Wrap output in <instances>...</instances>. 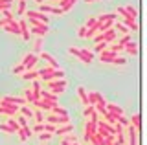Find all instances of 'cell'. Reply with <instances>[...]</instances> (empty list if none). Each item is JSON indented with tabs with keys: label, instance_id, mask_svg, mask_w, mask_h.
Here are the masks:
<instances>
[{
	"label": "cell",
	"instance_id": "cell-1",
	"mask_svg": "<svg viewBox=\"0 0 147 145\" xmlns=\"http://www.w3.org/2000/svg\"><path fill=\"white\" fill-rule=\"evenodd\" d=\"M48 87H50V92L59 96V94H63L66 90L68 83H66V79H52V81H48Z\"/></svg>",
	"mask_w": 147,
	"mask_h": 145
},
{
	"label": "cell",
	"instance_id": "cell-2",
	"mask_svg": "<svg viewBox=\"0 0 147 145\" xmlns=\"http://www.w3.org/2000/svg\"><path fill=\"white\" fill-rule=\"evenodd\" d=\"M46 123H52L55 127H59V125H66V123H70V117L68 116H57V114H50L48 117H46Z\"/></svg>",
	"mask_w": 147,
	"mask_h": 145
},
{
	"label": "cell",
	"instance_id": "cell-3",
	"mask_svg": "<svg viewBox=\"0 0 147 145\" xmlns=\"http://www.w3.org/2000/svg\"><path fill=\"white\" fill-rule=\"evenodd\" d=\"M37 61H39V57H37L35 53H28V55L22 59L20 64L24 66V70H33V66L37 64Z\"/></svg>",
	"mask_w": 147,
	"mask_h": 145
},
{
	"label": "cell",
	"instance_id": "cell-4",
	"mask_svg": "<svg viewBox=\"0 0 147 145\" xmlns=\"http://www.w3.org/2000/svg\"><path fill=\"white\" fill-rule=\"evenodd\" d=\"M53 72H55V68H52V66H44L42 70H39V79L44 81V83H48V81L53 79Z\"/></svg>",
	"mask_w": 147,
	"mask_h": 145
},
{
	"label": "cell",
	"instance_id": "cell-5",
	"mask_svg": "<svg viewBox=\"0 0 147 145\" xmlns=\"http://www.w3.org/2000/svg\"><path fill=\"white\" fill-rule=\"evenodd\" d=\"M125 132H127V136H129V145H138V130H136L131 123L125 127Z\"/></svg>",
	"mask_w": 147,
	"mask_h": 145
},
{
	"label": "cell",
	"instance_id": "cell-6",
	"mask_svg": "<svg viewBox=\"0 0 147 145\" xmlns=\"http://www.w3.org/2000/svg\"><path fill=\"white\" fill-rule=\"evenodd\" d=\"M33 105L37 107V108H40V110H46V112H50V108H52L55 103H52V101H46V99H42V97H39V99H35L33 101Z\"/></svg>",
	"mask_w": 147,
	"mask_h": 145
},
{
	"label": "cell",
	"instance_id": "cell-7",
	"mask_svg": "<svg viewBox=\"0 0 147 145\" xmlns=\"http://www.w3.org/2000/svg\"><path fill=\"white\" fill-rule=\"evenodd\" d=\"M40 59H44V61L48 62V66L55 68V70H57V68H61V66H59V62H57V59H55L53 55H50L48 52H40Z\"/></svg>",
	"mask_w": 147,
	"mask_h": 145
},
{
	"label": "cell",
	"instance_id": "cell-8",
	"mask_svg": "<svg viewBox=\"0 0 147 145\" xmlns=\"http://www.w3.org/2000/svg\"><path fill=\"white\" fill-rule=\"evenodd\" d=\"M26 15L30 17V19H35V20H39V22H44V24H48V15H44V13H40V11H26Z\"/></svg>",
	"mask_w": 147,
	"mask_h": 145
},
{
	"label": "cell",
	"instance_id": "cell-9",
	"mask_svg": "<svg viewBox=\"0 0 147 145\" xmlns=\"http://www.w3.org/2000/svg\"><path fill=\"white\" fill-rule=\"evenodd\" d=\"M118 53H114V52H110V50H103V52H99V61L101 62H112V59L116 57Z\"/></svg>",
	"mask_w": 147,
	"mask_h": 145
},
{
	"label": "cell",
	"instance_id": "cell-10",
	"mask_svg": "<svg viewBox=\"0 0 147 145\" xmlns=\"http://www.w3.org/2000/svg\"><path fill=\"white\" fill-rule=\"evenodd\" d=\"M105 108H107V112H110V114H114V116L123 114V108L119 105H116V103H105Z\"/></svg>",
	"mask_w": 147,
	"mask_h": 145
},
{
	"label": "cell",
	"instance_id": "cell-11",
	"mask_svg": "<svg viewBox=\"0 0 147 145\" xmlns=\"http://www.w3.org/2000/svg\"><path fill=\"white\" fill-rule=\"evenodd\" d=\"M85 140H86V142H90V145H103V138H101L98 132H94V134H85Z\"/></svg>",
	"mask_w": 147,
	"mask_h": 145
},
{
	"label": "cell",
	"instance_id": "cell-12",
	"mask_svg": "<svg viewBox=\"0 0 147 145\" xmlns=\"http://www.w3.org/2000/svg\"><path fill=\"white\" fill-rule=\"evenodd\" d=\"M123 26H125L129 31H138V30H140L136 19H132V17H125V24H123Z\"/></svg>",
	"mask_w": 147,
	"mask_h": 145
},
{
	"label": "cell",
	"instance_id": "cell-13",
	"mask_svg": "<svg viewBox=\"0 0 147 145\" xmlns=\"http://www.w3.org/2000/svg\"><path fill=\"white\" fill-rule=\"evenodd\" d=\"M40 97L46 99V101H52V103H57L59 101V96L53 92H50V90H40Z\"/></svg>",
	"mask_w": 147,
	"mask_h": 145
},
{
	"label": "cell",
	"instance_id": "cell-14",
	"mask_svg": "<svg viewBox=\"0 0 147 145\" xmlns=\"http://www.w3.org/2000/svg\"><path fill=\"white\" fill-rule=\"evenodd\" d=\"M123 50H125L127 53H131V55H138V42L129 40L127 44H123Z\"/></svg>",
	"mask_w": 147,
	"mask_h": 145
},
{
	"label": "cell",
	"instance_id": "cell-15",
	"mask_svg": "<svg viewBox=\"0 0 147 145\" xmlns=\"http://www.w3.org/2000/svg\"><path fill=\"white\" fill-rule=\"evenodd\" d=\"M18 28H20V35L24 40H30V30H28V22L26 20H18Z\"/></svg>",
	"mask_w": 147,
	"mask_h": 145
},
{
	"label": "cell",
	"instance_id": "cell-16",
	"mask_svg": "<svg viewBox=\"0 0 147 145\" xmlns=\"http://www.w3.org/2000/svg\"><path fill=\"white\" fill-rule=\"evenodd\" d=\"M68 53H70V55H74L76 59H79L81 62H85V64H88V61H86V59L81 55V50H79V48H76V46H70V48H68Z\"/></svg>",
	"mask_w": 147,
	"mask_h": 145
},
{
	"label": "cell",
	"instance_id": "cell-17",
	"mask_svg": "<svg viewBox=\"0 0 147 145\" xmlns=\"http://www.w3.org/2000/svg\"><path fill=\"white\" fill-rule=\"evenodd\" d=\"M72 130H74V125H72V123H66V125H59L57 129H55V134H59V136H64V134L72 132Z\"/></svg>",
	"mask_w": 147,
	"mask_h": 145
},
{
	"label": "cell",
	"instance_id": "cell-18",
	"mask_svg": "<svg viewBox=\"0 0 147 145\" xmlns=\"http://www.w3.org/2000/svg\"><path fill=\"white\" fill-rule=\"evenodd\" d=\"M50 112H52V114H57V116H68V110L64 107H61L59 103H55V105L50 108Z\"/></svg>",
	"mask_w": 147,
	"mask_h": 145
},
{
	"label": "cell",
	"instance_id": "cell-19",
	"mask_svg": "<svg viewBox=\"0 0 147 145\" xmlns=\"http://www.w3.org/2000/svg\"><path fill=\"white\" fill-rule=\"evenodd\" d=\"M77 0H59V7L63 9V13H66L68 9H72L74 4H76Z\"/></svg>",
	"mask_w": 147,
	"mask_h": 145
},
{
	"label": "cell",
	"instance_id": "cell-20",
	"mask_svg": "<svg viewBox=\"0 0 147 145\" xmlns=\"http://www.w3.org/2000/svg\"><path fill=\"white\" fill-rule=\"evenodd\" d=\"M40 81L39 79H33V85H31V94H33V97L35 99H39L40 97Z\"/></svg>",
	"mask_w": 147,
	"mask_h": 145
},
{
	"label": "cell",
	"instance_id": "cell-21",
	"mask_svg": "<svg viewBox=\"0 0 147 145\" xmlns=\"http://www.w3.org/2000/svg\"><path fill=\"white\" fill-rule=\"evenodd\" d=\"M129 123H131L132 127H134L136 130H140V129H142V116H140V114H134V116H131Z\"/></svg>",
	"mask_w": 147,
	"mask_h": 145
},
{
	"label": "cell",
	"instance_id": "cell-22",
	"mask_svg": "<svg viewBox=\"0 0 147 145\" xmlns=\"http://www.w3.org/2000/svg\"><path fill=\"white\" fill-rule=\"evenodd\" d=\"M22 79H28V81H33V79H39V72H35V70H26V72H22Z\"/></svg>",
	"mask_w": 147,
	"mask_h": 145
},
{
	"label": "cell",
	"instance_id": "cell-23",
	"mask_svg": "<svg viewBox=\"0 0 147 145\" xmlns=\"http://www.w3.org/2000/svg\"><path fill=\"white\" fill-rule=\"evenodd\" d=\"M98 20V24H103L105 20H116V15L114 13H103V15H99V19H96Z\"/></svg>",
	"mask_w": 147,
	"mask_h": 145
},
{
	"label": "cell",
	"instance_id": "cell-24",
	"mask_svg": "<svg viewBox=\"0 0 147 145\" xmlns=\"http://www.w3.org/2000/svg\"><path fill=\"white\" fill-rule=\"evenodd\" d=\"M18 110L22 112V116H24V117H33V108H31L30 105H22Z\"/></svg>",
	"mask_w": 147,
	"mask_h": 145
},
{
	"label": "cell",
	"instance_id": "cell-25",
	"mask_svg": "<svg viewBox=\"0 0 147 145\" xmlns=\"http://www.w3.org/2000/svg\"><path fill=\"white\" fill-rule=\"evenodd\" d=\"M26 11H28L26 0H20V2H18V6H17V15H26Z\"/></svg>",
	"mask_w": 147,
	"mask_h": 145
},
{
	"label": "cell",
	"instance_id": "cell-26",
	"mask_svg": "<svg viewBox=\"0 0 147 145\" xmlns=\"http://www.w3.org/2000/svg\"><path fill=\"white\" fill-rule=\"evenodd\" d=\"M96 125H98V123H92V121L88 119L85 123V134H94L96 132Z\"/></svg>",
	"mask_w": 147,
	"mask_h": 145
},
{
	"label": "cell",
	"instance_id": "cell-27",
	"mask_svg": "<svg viewBox=\"0 0 147 145\" xmlns=\"http://www.w3.org/2000/svg\"><path fill=\"white\" fill-rule=\"evenodd\" d=\"M33 117L37 119V123H44V112L40 110V108H37V110H33Z\"/></svg>",
	"mask_w": 147,
	"mask_h": 145
},
{
	"label": "cell",
	"instance_id": "cell-28",
	"mask_svg": "<svg viewBox=\"0 0 147 145\" xmlns=\"http://www.w3.org/2000/svg\"><path fill=\"white\" fill-rule=\"evenodd\" d=\"M112 28L116 30V31H119V33H123V35H125V33H131V31H129V30L125 28V26L121 24V22H114V26H112Z\"/></svg>",
	"mask_w": 147,
	"mask_h": 145
},
{
	"label": "cell",
	"instance_id": "cell-29",
	"mask_svg": "<svg viewBox=\"0 0 147 145\" xmlns=\"http://www.w3.org/2000/svg\"><path fill=\"white\" fill-rule=\"evenodd\" d=\"M24 99H26V103H30V105H33L35 97H33V94H31V88H26V92H24Z\"/></svg>",
	"mask_w": 147,
	"mask_h": 145
},
{
	"label": "cell",
	"instance_id": "cell-30",
	"mask_svg": "<svg viewBox=\"0 0 147 145\" xmlns=\"http://www.w3.org/2000/svg\"><path fill=\"white\" fill-rule=\"evenodd\" d=\"M112 64H116V66H125V64H127V59H123V57L116 55V57L112 59Z\"/></svg>",
	"mask_w": 147,
	"mask_h": 145
},
{
	"label": "cell",
	"instance_id": "cell-31",
	"mask_svg": "<svg viewBox=\"0 0 147 145\" xmlns=\"http://www.w3.org/2000/svg\"><path fill=\"white\" fill-rule=\"evenodd\" d=\"M52 7H53V6H50V4H46V2L39 4V11H40V13H52Z\"/></svg>",
	"mask_w": 147,
	"mask_h": 145
},
{
	"label": "cell",
	"instance_id": "cell-32",
	"mask_svg": "<svg viewBox=\"0 0 147 145\" xmlns=\"http://www.w3.org/2000/svg\"><path fill=\"white\" fill-rule=\"evenodd\" d=\"M94 112H96L94 105H86V107H85V110H83V116H85V117H90L92 114H94Z\"/></svg>",
	"mask_w": 147,
	"mask_h": 145
},
{
	"label": "cell",
	"instance_id": "cell-33",
	"mask_svg": "<svg viewBox=\"0 0 147 145\" xmlns=\"http://www.w3.org/2000/svg\"><path fill=\"white\" fill-rule=\"evenodd\" d=\"M125 11L129 13V17H132V19H136V17H138V9H136V7H132V6H125Z\"/></svg>",
	"mask_w": 147,
	"mask_h": 145
},
{
	"label": "cell",
	"instance_id": "cell-34",
	"mask_svg": "<svg viewBox=\"0 0 147 145\" xmlns=\"http://www.w3.org/2000/svg\"><path fill=\"white\" fill-rule=\"evenodd\" d=\"M7 125H9V127H11V129H13V130H15V132H17V130H18V129H20V125H18V123H17V119H15V117H9V119H7Z\"/></svg>",
	"mask_w": 147,
	"mask_h": 145
},
{
	"label": "cell",
	"instance_id": "cell-35",
	"mask_svg": "<svg viewBox=\"0 0 147 145\" xmlns=\"http://www.w3.org/2000/svg\"><path fill=\"white\" fill-rule=\"evenodd\" d=\"M129 40H132V35H131V33H125L121 39L118 40V44H119V46H123V44H127V42H129Z\"/></svg>",
	"mask_w": 147,
	"mask_h": 145
},
{
	"label": "cell",
	"instance_id": "cell-36",
	"mask_svg": "<svg viewBox=\"0 0 147 145\" xmlns=\"http://www.w3.org/2000/svg\"><path fill=\"white\" fill-rule=\"evenodd\" d=\"M109 48V42H96V48H94V52H103V50H107Z\"/></svg>",
	"mask_w": 147,
	"mask_h": 145
},
{
	"label": "cell",
	"instance_id": "cell-37",
	"mask_svg": "<svg viewBox=\"0 0 147 145\" xmlns=\"http://www.w3.org/2000/svg\"><path fill=\"white\" fill-rule=\"evenodd\" d=\"M52 132H40L39 134V140H40V143H44V142H48V140H52Z\"/></svg>",
	"mask_w": 147,
	"mask_h": 145
},
{
	"label": "cell",
	"instance_id": "cell-38",
	"mask_svg": "<svg viewBox=\"0 0 147 145\" xmlns=\"http://www.w3.org/2000/svg\"><path fill=\"white\" fill-rule=\"evenodd\" d=\"M33 50H35V52H42V37H39L33 42Z\"/></svg>",
	"mask_w": 147,
	"mask_h": 145
},
{
	"label": "cell",
	"instance_id": "cell-39",
	"mask_svg": "<svg viewBox=\"0 0 147 145\" xmlns=\"http://www.w3.org/2000/svg\"><path fill=\"white\" fill-rule=\"evenodd\" d=\"M103 117H105V121H107V123L114 125V123H116V117H118V116H114V114H110V112H107V116H103Z\"/></svg>",
	"mask_w": 147,
	"mask_h": 145
},
{
	"label": "cell",
	"instance_id": "cell-40",
	"mask_svg": "<svg viewBox=\"0 0 147 145\" xmlns=\"http://www.w3.org/2000/svg\"><path fill=\"white\" fill-rule=\"evenodd\" d=\"M116 121H118V123L121 125V127H127V125H129V117H125L123 114H121V116H118V117H116Z\"/></svg>",
	"mask_w": 147,
	"mask_h": 145
},
{
	"label": "cell",
	"instance_id": "cell-41",
	"mask_svg": "<svg viewBox=\"0 0 147 145\" xmlns=\"http://www.w3.org/2000/svg\"><path fill=\"white\" fill-rule=\"evenodd\" d=\"M109 50H110V52H114V53H121L123 52V46H119V44H110Z\"/></svg>",
	"mask_w": 147,
	"mask_h": 145
},
{
	"label": "cell",
	"instance_id": "cell-42",
	"mask_svg": "<svg viewBox=\"0 0 147 145\" xmlns=\"http://www.w3.org/2000/svg\"><path fill=\"white\" fill-rule=\"evenodd\" d=\"M0 114H2V116H15L17 112L9 110V108H6V107H0Z\"/></svg>",
	"mask_w": 147,
	"mask_h": 145
},
{
	"label": "cell",
	"instance_id": "cell-43",
	"mask_svg": "<svg viewBox=\"0 0 147 145\" xmlns=\"http://www.w3.org/2000/svg\"><path fill=\"white\" fill-rule=\"evenodd\" d=\"M0 130H4V132H7V134H15V130H13L7 123H2V125H0Z\"/></svg>",
	"mask_w": 147,
	"mask_h": 145
},
{
	"label": "cell",
	"instance_id": "cell-44",
	"mask_svg": "<svg viewBox=\"0 0 147 145\" xmlns=\"http://www.w3.org/2000/svg\"><path fill=\"white\" fill-rule=\"evenodd\" d=\"M11 72H13V74H22V72H26V70H24V66H22V64H15V66L11 68Z\"/></svg>",
	"mask_w": 147,
	"mask_h": 145
},
{
	"label": "cell",
	"instance_id": "cell-45",
	"mask_svg": "<svg viewBox=\"0 0 147 145\" xmlns=\"http://www.w3.org/2000/svg\"><path fill=\"white\" fill-rule=\"evenodd\" d=\"M86 97H88V105H96V92H88Z\"/></svg>",
	"mask_w": 147,
	"mask_h": 145
},
{
	"label": "cell",
	"instance_id": "cell-46",
	"mask_svg": "<svg viewBox=\"0 0 147 145\" xmlns=\"http://www.w3.org/2000/svg\"><path fill=\"white\" fill-rule=\"evenodd\" d=\"M31 132H44V123H37L33 129H31Z\"/></svg>",
	"mask_w": 147,
	"mask_h": 145
},
{
	"label": "cell",
	"instance_id": "cell-47",
	"mask_svg": "<svg viewBox=\"0 0 147 145\" xmlns=\"http://www.w3.org/2000/svg\"><path fill=\"white\" fill-rule=\"evenodd\" d=\"M77 37H79V39H85L86 37V28H85V26H81V28L77 30Z\"/></svg>",
	"mask_w": 147,
	"mask_h": 145
},
{
	"label": "cell",
	"instance_id": "cell-48",
	"mask_svg": "<svg viewBox=\"0 0 147 145\" xmlns=\"http://www.w3.org/2000/svg\"><path fill=\"white\" fill-rule=\"evenodd\" d=\"M17 123L20 125V127H26V125H28V119H26L24 116H18V117H17Z\"/></svg>",
	"mask_w": 147,
	"mask_h": 145
},
{
	"label": "cell",
	"instance_id": "cell-49",
	"mask_svg": "<svg viewBox=\"0 0 147 145\" xmlns=\"http://www.w3.org/2000/svg\"><path fill=\"white\" fill-rule=\"evenodd\" d=\"M118 136V145H125V132H121V134H116Z\"/></svg>",
	"mask_w": 147,
	"mask_h": 145
},
{
	"label": "cell",
	"instance_id": "cell-50",
	"mask_svg": "<svg viewBox=\"0 0 147 145\" xmlns=\"http://www.w3.org/2000/svg\"><path fill=\"white\" fill-rule=\"evenodd\" d=\"M63 140H66V142H70V143H76L77 142V138H76V134H68V136H64Z\"/></svg>",
	"mask_w": 147,
	"mask_h": 145
},
{
	"label": "cell",
	"instance_id": "cell-51",
	"mask_svg": "<svg viewBox=\"0 0 147 145\" xmlns=\"http://www.w3.org/2000/svg\"><path fill=\"white\" fill-rule=\"evenodd\" d=\"M2 15H4V19H7V20H13V13L9 11V9H4V11H2Z\"/></svg>",
	"mask_w": 147,
	"mask_h": 145
},
{
	"label": "cell",
	"instance_id": "cell-52",
	"mask_svg": "<svg viewBox=\"0 0 147 145\" xmlns=\"http://www.w3.org/2000/svg\"><path fill=\"white\" fill-rule=\"evenodd\" d=\"M96 22H98L96 19H86V24H85V28H86V30H88V28H92V26H96Z\"/></svg>",
	"mask_w": 147,
	"mask_h": 145
},
{
	"label": "cell",
	"instance_id": "cell-53",
	"mask_svg": "<svg viewBox=\"0 0 147 145\" xmlns=\"http://www.w3.org/2000/svg\"><path fill=\"white\" fill-rule=\"evenodd\" d=\"M17 134H18V140H20V142H26V140H28V138H26V134H24V130H22V129H18V130H17Z\"/></svg>",
	"mask_w": 147,
	"mask_h": 145
},
{
	"label": "cell",
	"instance_id": "cell-54",
	"mask_svg": "<svg viewBox=\"0 0 147 145\" xmlns=\"http://www.w3.org/2000/svg\"><path fill=\"white\" fill-rule=\"evenodd\" d=\"M22 130H24V134H26V138H30L31 136V129H30V125H26V127H20Z\"/></svg>",
	"mask_w": 147,
	"mask_h": 145
},
{
	"label": "cell",
	"instance_id": "cell-55",
	"mask_svg": "<svg viewBox=\"0 0 147 145\" xmlns=\"http://www.w3.org/2000/svg\"><path fill=\"white\" fill-rule=\"evenodd\" d=\"M52 13L53 15H63V9L61 7H52Z\"/></svg>",
	"mask_w": 147,
	"mask_h": 145
},
{
	"label": "cell",
	"instance_id": "cell-56",
	"mask_svg": "<svg viewBox=\"0 0 147 145\" xmlns=\"http://www.w3.org/2000/svg\"><path fill=\"white\" fill-rule=\"evenodd\" d=\"M118 13H119V15H123V17H129V13L125 11V7H118Z\"/></svg>",
	"mask_w": 147,
	"mask_h": 145
},
{
	"label": "cell",
	"instance_id": "cell-57",
	"mask_svg": "<svg viewBox=\"0 0 147 145\" xmlns=\"http://www.w3.org/2000/svg\"><path fill=\"white\" fill-rule=\"evenodd\" d=\"M7 22H9L7 19H0V28H4V26H6V24H7Z\"/></svg>",
	"mask_w": 147,
	"mask_h": 145
},
{
	"label": "cell",
	"instance_id": "cell-58",
	"mask_svg": "<svg viewBox=\"0 0 147 145\" xmlns=\"http://www.w3.org/2000/svg\"><path fill=\"white\" fill-rule=\"evenodd\" d=\"M77 143V142H76ZM76 143H70V142H66V140H63V142H61V145H76Z\"/></svg>",
	"mask_w": 147,
	"mask_h": 145
},
{
	"label": "cell",
	"instance_id": "cell-59",
	"mask_svg": "<svg viewBox=\"0 0 147 145\" xmlns=\"http://www.w3.org/2000/svg\"><path fill=\"white\" fill-rule=\"evenodd\" d=\"M85 2H86V4H88V2H98V0H85Z\"/></svg>",
	"mask_w": 147,
	"mask_h": 145
},
{
	"label": "cell",
	"instance_id": "cell-60",
	"mask_svg": "<svg viewBox=\"0 0 147 145\" xmlns=\"http://www.w3.org/2000/svg\"><path fill=\"white\" fill-rule=\"evenodd\" d=\"M35 2H37V4H42V2H44V0H35Z\"/></svg>",
	"mask_w": 147,
	"mask_h": 145
},
{
	"label": "cell",
	"instance_id": "cell-61",
	"mask_svg": "<svg viewBox=\"0 0 147 145\" xmlns=\"http://www.w3.org/2000/svg\"><path fill=\"white\" fill-rule=\"evenodd\" d=\"M76 145H79V143H76Z\"/></svg>",
	"mask_w": 147,
	"mask_h": 145
},
{
	"label": "cell",
	"instance_id": "cell-62",
	"mask_svg": "<svg viewBox=\"0 0 147 145\" xmlns=\"http://www.w3.org/2000/svg\"><path fill=\"white\" fill-rule=\"evenodd\" d=\"M40 145H44V143H40Z\"/></svg>",
	"mask_w": 147,
	"mask_h": 145
},
{
	"label": "cell",
	"instance_id": "cell-63",
	"mask_svg": "<svg viewBox=\"0 0 147 145\" xmlns=\"http://www.w3.org/2000/svg\"><path fill=\"white\" fill-rule=\"evenodd\" d=\"M57 2H59V0H57Z\"/></svg>",
	"mask_w": 147,
	"mask_h": 145
}]
</instances>
